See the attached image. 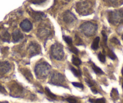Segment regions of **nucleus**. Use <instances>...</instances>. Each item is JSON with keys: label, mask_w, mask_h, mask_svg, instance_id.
<instances>
[{"label": "nucleus", "mask_w": 123, "mask_h": 103, "mask_svg": "<svg viewBox=\"0 0 123 103\" xmlns=\"http://www.w3.org/2000/svg\"><path fill=\"white\" fill-rule=\"evenodd\" d=\"M51 67L47 62L39 63L36 65L35 68V73L36 77L39 79H45L50 74Z\"/></svg>", "instance_id": "f257e3e1"}, {"label": "nucleus", "mask_w": 123, "mask_h": 103, "mask_svg": "<svg viewBox=\"0 0 123 103\" xmlns=\"http://www.w3.org/2000/svg\"><path fill=\"white\" fill-rule=\"evenodd\" d=\"M97 25L89 21L84 22L80 26L81 31L87 37L94 36L97 30Z\"/></svg>", "instance_id": "f03ea898"}, {"label": "nucleus", "mask_w": 123, "mask_h": 103, "mask_svg": "<svg viewBox=\"0 0 123 103\" xmlns=\"http://www.w3.org/2000/svg\"><path fill=\"white\" fill-rule=\"evenodd\" d=\"M77 12L80 15L83 16H86L91 14L92 12V5L91 1H83L79 2L77 3L76 7H75Z\"/></svg>", "instance_id": "7ed1b4c3"}, {"label": "nucleus", "mask_w": 123, "mask_h": 103, "mask_svg": "<svg viewBox=\"0 0 123 103\" xmlns=\"http://www.w3.org/2000/svg\"><path fill=\"white\" fill-rule=\"evenodd\" d=\"M51 54L54 59L57 60H62L65 55L63 46L59 43L53 44L51 47Z\"/></svg>", "instance_id": "20e7f679"}, {"label": "nucleus", "mask_w": 123, "mask_h": 103, "mask_svg": "<svg viewBox=\"0 0 123 103\" xmlns=\"http://www.w3.org/2000/svg\"><path fill=\"white\" fill-rule=\"evenodd\" d=\"M109 22L113 25L123 22V12L121 10H115L109 12Z\"/></svg>", "instance_id": "39448f33"}, {"label": "nucleus", "mask_w": 123, "mask_h": 103, "mask_svg": "<svg viewBox=\"0 0 123 103\" xmlns=\"http://www.w3.org/2000/svg\"><path fill=\"white\" fill-rule=\"evenodd\" d=\"M65 81V77L59 73H54L52 75L49 83L55 86H63V83Z\"/></svg>", "instance_id": "423d86ee"}, {"label": "nucleus", "mask_w": 123, "mask_h": 103, "mask_svg": "<svg viewBox=\"0 0 123 103\" xmlns=\"http://www.w3.org/2000/svg\"><path fill=\"white\" fill-rule=\"evenodd\" d=\"M63 19L65 22L67 24H71L77 20V18L75 15L69 10H67L63 13Z\"/></svg>", "instance_id": "0eeeda50"}, {"label": "nucleus", "mask_w": 123, "mask_h": 103, "mask_svg": "<svg viewBox=\"0 0 123 103\" xmlns=\"http://www.w3.org/2000/svg\"><path fill=\"white\" fill-rule=\"evenodd\" d=\"M28 51L31 56H35L41 53V47L36 43H31L28 47Z\"/></svg>", "instance_id": "6e6552de"}, {"label": "nucleus", "mask_w": 123, "mask_h": 103, "mask_svg": "<svg viewBox=\"0 0 123 103\" xmlns=\"http://www.w3.org/2000/svg\"><path fill=\"white\" fill-rule=\"evenodd\" d=\"M28 13L30 14L31 17L34 19V20H35L36 21H41V20L46 18V15L41 12H37L31 10V11H28Z\"/></svg>", "instance_id": "1a4fd4ad"}, {"label": "nucleus", "mask_w": 123, "mask_h": 103, "mask_svg": "<svg viewBox=\"0 0 123 103\" xmlns=\"http://www.w3.org/2000/svg\"><path fill=\"white\" fill-rule=\"evenodd\" d=\"M50 34L51 31L45 27H43L42 28H39L37 31V36L41 39L46 38L45 39H47Z\"/></svg>", "instance_id": "9d476101"}, {"label": "nucleus", "mask_w": 123, "mask_h": 103, "mask_svg": "<svg viewBox=\"0 0 123 103\" xmlns=\"http://www.w3.org/2000/svg\"><path fill=\"white\" fill-rule=\"evenodd\" d=\"M20 27L22 28V30H24V31L29 32L33 28V25L29 20L26 19H24L21 22Z\"/></svg>", "instance_id": "9b49d317"}, {"label": "nucleus", "mask_w": 123, "mask_h": 103, "mask_svg": "<svg viewBox=\"0 0 123 103\" xmlns=\"http://www.w3.org/2000/svg\"><path fill=\"white\" fill-rule=\"evenodd\" d=\"M11 69L10 64L8 61H0V73L6 74Z\"/></svg>", "instance_id": "f8f14e48"}, {"label": "nucleus", "mask_w": 123, "mask_h": 103, "mask_svg": "<svg viewBox=\"0 0 123 103\" xmlns=\"http://www.w3.org/2000/svg\"><path fill=\"white\" fill-rule=\"evenodd\" d=\"M12 37H13V42L14 43H16V42H19L20 41L24 38V35L21 31L17 30H15L13 33H12Z\"/></svg>", "instance_id": "ddd939ff"}, {"label": "nucleus", "mask_w": 123, "mask_h": 103, "mask_svg": "<svg viewBox=\"0 0 123 103\" xmlns=\"http://www.w3.org/2000/svg\"><path fill=\"white\" fill-rule=\"evenodd\" d=\"M100 37H97L94 40L92 44L91 45V48L94 50H97L99 47V42H100Z\"/></svg>", "instance_id": "4468645a"}, {"label": "nucleus", "mask_w": 123, "mask_h": 103, "mask_svg": "<svg viewBox=\"0 0 123 103\" xmlns=\"http://www.w3.org/2000/svg\"><path fill=\"white\" fill-rule=\"evenodd\" d=\"M1 38L2 40H3L4 42H9V41H10V34H9V33L6 31L4 32V33L2 34Z\"/></svg>", "instance_id": "2eb2a0df"}, {"label": "nucleus", "mask_w": 123, "mask_h": 103, "mask_svg": "<svg viewBox=\"0 0 123 103\" xmlns=\"http://www.w3.org/2000/svg\"><path fill=\"white\" fill-rule=\"evenodd\" d=\"M92 69L95 72V73H96L97 74H103L104 73L100 67H98L97 66L95 65L94 63H92Z\"/></svg>", "instance_id": "dca6fc26"}, {"label": "nucleus", "mask_w": 123, "mask_h": 103, "mask_svg": "<svg viewBox=\"0 0 123 103\" xmlns=\"http://www.w3.org/2000/svg\"><path fill=\"white\" fill-rule=\"evenodd\" d=\"M70 69L71 71V72L73 73V74L75 75V77H79L81 76V71L80 70H77L74 68V67H70Z\"/></svg>", "instance_id": "f3484780"}, {"label": "nucleus", "mask_w": 123, "mask_h": 103, "mask_svg": "<svg viewBox=\"0 0 123 103\" xmlns=\"http://www.w3.org/2000/svg\"><path fill=\"white\" fill-rule=\"evenodd\" d=\"M72 62L74 65L77 66H79L81 63V60L79 58L76 57H73V59H72Z\"/></svg>", "instance_id": "a211bd4d"}, {"label": "nucleus", "mask_w": 123, "mask_h": 103, "mask_svg": "<svg viewBox=\"0 0 123 103\" xmlns=\"http://www.w3.org/2000/svg\"><path fill=\"white\" fill-rule=\"evenodd\" d=\"M45 91H46V92H47V95H48V97H49L50 98H51L52 99H55V98H56V95H54V93H52L48 87H45Z\"/></svg>", "instance_id": "6ab92c4d"}, {"label": "nucleus", "mask_w": 123, "mask_h": 103, "mask_svg": "<svg viewBox=\"0 0 123 103\" xmlns=\"http://www.w3.org/2000/svg\"><path fill=\"white\" fill-rule=\"evenodd\" d=\"M63 40L65 41V42H67V44L68 45H72V43H73V41H72V39L69 36H63Z\"/></svg>", "instance_id": "aec40b11"}, {"label": "nucleus", "mask_w": 123, "mask_h": 103, "mask_svg": "<svg viewBox=\"0 0 123 103\" xmlns=\"http://www.w3.org/2000/svg\"><path fill=\"white\" fill-rule=\"evenodd\" d=\"M28 1L34 4H41L46 1V0H28Z\"/></svg>", "instance_id": "412c9836"}, {"label": "nucleus", "mask_w": 123, "mask_h": 103, "mask_svg": "<svg viewBox=\"0 0 123 103\" xmlns=\"http://www.w3.org/2000/svg\"><path fill=\"white\" fill-rule=\"evenodd\" d=\"M98 58L99 60L102 63L105 62V61H106V57L102 53H99L98 55Z\"/></svg>", "instance_id": "4be33fe9"}, {"label": "nucleus", "mask_w": 123, "mask_h": 103, "mask_svg": "<svg viewBox=\"0 0 123 103\" xmlns=\"http://www.w3.org/2000/svg\"><path fill=\"white\" fill-rule=\"evenodd\" d=\"M108 56L112 60H115L116 58H117L115 54V53H113L112 51H109V52L108 53Z\"/></svg>", "instance_id": "5701e85b"}, {"label": "nucleus", "mask_w": 123, "mask_h": 103, "mask_svg": "<svg viewBox=\"0 0 123 103\" xmlns=\"http://www.w3.org/2000/svg\"><path fill=\"white\" fill-rule=\"evenodd\" d=\"M69 50H70V51H71L72 53H74V54H78V53H79V50H78L76 48H75L74 47H73V45L70 46V47H69Z\"/></svg>", "instance_id": "b1692460"}, {"label": "nucleus", "mask_w": 123, "mask_h": 103, "mask_svg": "<svg viewBox=\"0 0 123 103\" xmlns=\"http://www.w3.org/2000/svg\"><path fill=\"white\" fill-rule=\"evenodd\" d=\"M73 85H74L75 87H79V88H81V89H83V85L82 84L80 83H77V82H73Z\"/></svg>", "instance_id": "393cba45"}, {"label": "nucleus", "mask_w": 123, "mask_h": 103, "mask_svg": "<svg viewBox=\"0 0 123 103\" xmlns=\"http://www.w3.org/2000/svg\"><path fill=\"white\" fill-rule=\"evenodd\" d=\"M94 103H106V101H105V98H99V99H96Z\"/></svg>", "instance_id": "a878e982"}, {"label": "nucleus", "mask_w": 123, "mask_h": 103, "mask_svg": "<svg viewBox=\"0 0 123 103\" xmlns=\"http://www.w3.org/2000/svg\"><path fill=\"white\" fill-rule=\"evenodd\" d=\"M67 101L69 103H76L77 101L76 99H75L73 98H67Z\"/></svg>", "instance_id": "bb28decb"}, {"label": "nucleus", "mask_w": 123, "mask_h": 103, "mask_svg": "<svg viewBox=\"0 0 123 103\" xmlns=\"http://www.w3.org/2000/svg\"><path fill=\"white\" fill-rule=\"evenodd\" d=\"M111 42H113V43H115V44H118V45H120V42L117 39V38L115 37H113V38L111 39Z\"/></svg>", "instance_id": "cd10ccee"}, {"label": "nucleus", "mask_w": 123, "mask_h": 103, "mask_svg": "<svg viewBox=\"0 0 123 103\" xmlns=\"http://www.w3.org/2000/svg\"><path fill=\"white\" fill-rule=\"evenodd\" d=\"M101 33H102V35H103V37H104V41H105V44L106 45V44H107V35H106V33H105V31H102Z\"/></svg>", "instance_id": "c85d7f7f"}, {"label": "nucleus", "mask_w": 123, "mask_h": 103, "mask_svg": "<svg viewBox=\"0 0 123 103\" xmlns=\"http://www.w3.org/2000/svg\"><path fill=\"white\" fill-rule=\"evenodd\" d=\"M85 81H86V83L87 84V85H88L89 87H92V86H94V83H92L90 80H88V79H85Z\"/></svg>", "instance_id": "c756f323"}, {"label": "nucleus", "mask_w": 123, "mask_h": 103, "mask_svg": "<svg viewBox=\"0 0 123 103\" xmlns=\"http://www.w3.org/2000/svg\"><path fill=\"white\" fill-rule=\"evenodd\" d=\"M0 92L2 93H4V94H6V93H7L6 91V89H4V87H3V86H2L1 85H0Z\"/></svg>", "instance_id": "7c9ffc66"}, {"label": "nucleus", "mask_w": 123, "mask_h": 103, "mask_svg": "<svg viewBox=\"0 0 123 103\" xmlns=\"http://www.w3.org/2000/svg\"><path fill=\"white\" fill-rule=\"evenodd\" d=\"M91 91H92V92H93V93H95V94H96V93H98V91H97L96 89H91Z\"/></svg>", "instance_id": "2f4dec72"}, {"label": "nucleus", "mask_w": 123, "mask_h": 103, "mask_svg": "<svg viewBox=\"0 0 123 103\" xmlns=\"http://www.w3.org/2000/svg\"><path fill=\"white\" fill-rule=\"evenodd\" d=\"M95 100H94V99H89V101L90 103H95Z\"/></svg>", "instance_id": "473e14b6"}, {"label": "nucleus", "mask_w": 123, "mask_h": 103, "mask_svg": "<svg viewBox=\"0 0 123 103\" xmlns=\"http://www.w3.org/2000/svg\"><path fill=\"white\" fill-rule=\"evenodd\" d=\"M0 103H8L7 102H0Z\"/></svg>", "instance_id": "72a5a7b5"}, {"label": "nucleus", "mask_w": 123, "mask_h": 103, "mask_svg": "<svg viewBox=\"0 0 123 103\" xmlns=\"http://www.w3.org/2000/svg\"><path fill=\"white\" fill-rule=\"evenodd\" d=\"M121 73H122V75H123V69H122V71H121Z\"/></svg>", "instance_id": "f704fd0d"}, {"label": "nucleus", "mask_w": 123, "mask_h": 103, "mask_svg": "<svg viewBox=\"0 0 123 103\" xmlns=\"http://www.w3.org/2000/svg\"><path fill=\"white\" fill-rule=\"evenodd\" d=\"M122 87H123V85H122Z\"/></svg>", "instance_id": "c9c22d12"}, {"label": "nucleus", "mask_w": 123, "mask_h": 103, "mask_svg": "<svg viewBox=\"0 0 123 103\" xmlns=\"http://www.w3.org/2000/svg\"><path fill=\"white\" fill-rule=\"evenodd\" d=\"M122 39H123V36H122Z\"/></svg>", "instance_id": "e433bc0d"}]
</instances>
